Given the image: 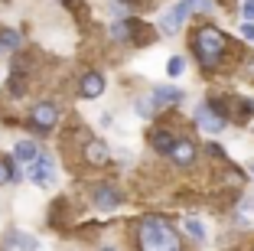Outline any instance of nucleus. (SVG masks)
Returning <instances> with one entry per match:
<instances>
[{"mask_svg": "<svg viewBox=\"0 0 254 251\" xmlns=\"http://www.w3.org/2000/svg\"><path fill=\"white\" fill-rule=\"evenodd\" d=\"M137 245H140V251H183V242H180V235H176V229H173L166 219H160V215L140 219Z\"/></svg>", "mask_w": 254, "mask_h": 251, "instance_id": "obj_1", "label": "nucleus"}, {"mask_svg": "<svg viewBox=\"0 0 254 251\" xmlns=\"http://www.w3.org/2000/svg\"><path fill=\"white\" fill-rule=\"evenodd\" d=\"M192 49H195V56H199V62L205 69H215L218 59H222V52H225L222 30H215V26H202V30L192 36Z\"/></svg>", "mask_w": 254, "mask_h": 251, "instance_id": "obj_2", "label": "nucleus"}, {"mask_svg": "<svg viewBox=\"0 0 254 251\" xmlns=\"http://www.w3.org/2000/svg\"><path fill=\"white\" fill-rule=\"evenodd\" d=\"M195 121H199V127L205 134H218L225 127V111H222V104L202 101L199 108H195Z\"/></svg>", "mask_w": 254, "mask_h": 251, "instance_id": "obj_3", "label": "nucleus"}, {"mask_svg": "<svg viewBox=\"0 0 254 251\" xmlns=\"http://www.w3.org/2000/svg\"><path fill=\"white\" fill-rule=\"evenodd\" d=\"M189 10H192V0H180V3H173V7L166 10L163 16H160V33H166V36L180 33V26L186 23Z\"/></svg>", "mask_w": 254, "mask_h": 251, "instance_id": "obj_4", "label": "nucleus"}, {"mask_svg": "<svg viewBox=\"0 0 254 251\" xmlns=\"http://www.w3.org/2000/svg\"><path fill=\"white\" fill-rule=\"evenodd\" d=\"M26 176H30L36 186H53L56 183V163H53V157L39 154L36 160L26 167Z\"/></svg>", "mask_w": 254, "mask_h": 251, "instance_id": "obj_5", "label": "nucleus"}, {"mask_svg": "<svg viewBox=\"0 0 254 251\" xmlns=\"http://www.w3.org/2000/svg\"><path fill=\"white\" fill-rule=\"evenodd\" d=\"M91 199H95V206L101 209V212H111V209H118V206H121V192L114 189V186L101 183V186H95Z\"/></svg>", "mask_w": 254, "mask_h": 251, "instance_id": "obj_6", "label": "nucleus"}, {"mask_svg": "<svg viewBox=\"0 0 254 251\" xmlns=\"http://www.w3.org/2000/svg\"><path fill=\"white\" fill-rule=\"evenodd\" d=\"M33 127H39V131H49V127H56V121H59V111H56V104H49V101H43V104H36L33 108Z\"/></svg>", "mask_w": 254, "mask_h": 251, "instance_id": "obj_7", "label": "nucleus"}, {"mask_svg": "<svg viewBox=\"0 0 254 251\" xmlns=\"http://www.w3.org/2000/svg\"><path fill=\"white\" fill-rule=\"evenodd\" d=\"M183 101V91L173 88V85H160V88H153V95H150V104L153 108H170V104H180Z\"/></svg>", "mask_w": 254, "mask_h": 251, "instance_id": "obj_8", "label": "nucleus"}, {"mask_svg": "<svg viewBox=\"0 0 254 251\" xmlns=\"http://www.w3.org/2000/svg\"><path fill=\"white\" fill-rule=\"evenodd\" d=\"M170 160L176 163V167H189V163L195 160V144L186 141V137L176 141V144H173V150H170Z\"/></svg>", "mask_w": 254, "mask_h": 251, "instance_id": "obj_9", "label": "nucleus"}, {"mask_svg": "<svg viewBox=\"0 0 254 251\" xmlns=\"http://www.w3.org/2000/svg\"><path fill=\"white\" fill-rule=\"evenodd\" d=\"M105 91V75L101 72H85L82 75V98H98Z\"/></svg>", "mask_w": 254, "mask_h": 251, "instance_id": "obj_10", "label": "nucleus"}, {"mask_svg": "<svg viewBox=\"0 0 254 251\" xmlns=\"http://www.w3.org/2000/svg\"><path fill=\"white\" fill-rule=\"evenodd\" d=\"M7 248L10 251H36L39 242L33 235H26V232H10L7 235Z\"/></svg>", "mask_w": 254, "mask_h": 251, "instance_id": "obj_11", "label": "nucleus"}, {"mask_svg": "<svg viewBox=\"0 0 254 251\" xmlns=\"http://www.w3.org/2000/svg\"><path fill=\"white\" fill-rule=\"evenodd\" d=\"M85 160L95 163V167H105V163L111 160V154H108V147H105L101 141H91L88 147H85Z\"/></svg>", "mask_w": 254, "mask_h": 251, "instance_id": "obj_12", "label": "nucleus"}, {"mask_svg": "<svg viewBox=\"0 0 254 251\" xmlns=\"http://www.w3.org/2000/svg\"><path fill=\"white\" fill-rule=\"evenodd\" d=\"M13 157H16L20 163H26V167H30V163L39 157V147H36L33 141H20V144H16V150H13Z\"/></svg>", "mask_w": 254, "mask_h": 251, "instance_id": "obj_13", "label": "nucleus"}, {"mask_svg": "<svg viewBox=\"0 0 254 251\" xmlns=\"http://www.w3.org/2000/svg\"><path fill=\"white\" fill-rule=\"evenodd\" d=\"M150 144H153V150H160V154H170L173 144H176V137H173L170 131H153L150 134Z\"/></svg>", "mask_w": 254, "mask_h": 251, "instance_id": "obj_14", "label": "nucleus"}, {"mask_svg": "<svg viewBox=\"0 0 254 251\" xmlns=\"http://www.w3.org/2000/svg\"><path fill=\"white\" fill-rule=\"evenodd\" d=\"M0 49H3V52L20 49V33H16V30H0Z\"/></svg>", "mask_w": 254, "mask_h": 251, "instance_id": "obj_15", "label": "nucleus"}, {"mask_svg": "<svg viewBox=\"0 0 254 251\" xmlns=\"http://www.w3.org/2000/svg\"><path fill=\"white\" fill-rule=\"evenodd\" d=\"M183 229H186L189 238H195V242H205V229H202L199 219H186V222H183Z\"/></svg>", "mask_w": 254, "mask_h": 251, "instance_id": "obj_16", "label": "nucleus"}, {"mask_svg": "<svg viewBox=\"0 0 254 251\" xmlns=\"http://www.w3.org/2000/svg\"><path fill=\"white\" fill-rule=\"evenodd\" d=\"M134 33H137L134 23H114V26H111V36H118V39H130Z\"/></svg>", "mask_w": 254, "mask_h": 251, "instance_id": "obj_17", "label": "nucleus"}, {"mask_svg": "<svg viewBox=\"0 0 254 251\" xmlns=\"http://www.w3.org/2000/svg\"><path fill=\"white\" fill-rule=\"evenodd\" d=\"M7 88H10V95H16V98H20L23 91H26V79H23L20 72H13V75H10V82H7Z\"/></svg>", "mask_w": 254, "mask_h": 251, "instance_id": "obj_18", "label": "nucleus"}, {"mask_svg": "<svg viewBox=\"0 0 254 251\" xmlns=\"http://www.w3.org/2000/svg\"><path fill=\"white\" fill-rule=\"evenodd\" d=\"M10 179H20V170H13L10 160H0V186L10 183Z\"/></svg>", "mask_w": 254, "mask_h": 251, "instance_id": "obj_19", "label": "nucleus"}, {"mask_svg": "<svg viewBox=\"0 0 254 251\" xmlns=\"http://www.w3.org/2000/svg\"><path fill=\"white\" fill-rule=\"evenodd\" d=\"M238 219H241V222H254V199H241Z\"/></svg>", "mask_w": 254, "mask_h": 251, "instance_id": "obj_20", "label": "nucleus"}, {"mask_svg": "<svg viewBox=\"0 0 254 251\" xmlns=\"http://www.w3.org/2000/svg\"><path fill=\"white\" fill-rule=\"evenodd\" d=\"M183 69H186V59H183V56H173V59L166 62V72L170 75H183Z\"/></svg>", "mask_w": 254, "mask_h": 251, "instance_id": "obj_21", "label": "nucleus"}, {"mask_svg": "<svg viewBox=\"0 0 254 251\" xmlns=\"http://www.w3.org/2000/svg\"><path fill=\"white\" fill-rule=\"evenodd\" d=\"M241 13H245V23H254V0H245V10Z\"/></svg>", "mask_w": 254, "mask_h": 251, "instance_id": "obj_22", "label": "nucleus"}, {"mask_svg": "<svg viewBox=\"0 0 254 251\" xmlns=\"http://www.w3.org/2000/svg\"><path fill=\"white\" fill-rule=\"evenodd\" d=\"M150 111H153V104H150V101H137V114H143V118H147Z\"/></svg>", "mask_w": 254, "mask_h": 251, "instance_id": "obj_23", "label": "nucleus"}, {"mask_svg": "<svg viewBox=\"0 0 254 251\" xmlns=\"http://www.w3.org/2000/svg\"><path fill=\"white\" fill-rule=\"evenodd\" d=\"M241 36H245V39H254V23H245V26H241Z\"/></svg>", "mask_w": 254, "mask_h": 251, "instance_id": "obj_24", "label": "nucleus"}, {"mask_svg": "<svg viewBox=\"0 0 254 251\" xmlns=\"http://www.w3.org/2000/svg\"><path fill=\"white\" fill-rule=\"evenodd\" d=\"M105 251H111V248H105Z\"/></svg>", "mask_w": 254, "mask_h": 251, "instance_id": "obj_25", "label": "nucleus"}, {"mask_svg": "<svg viewBox=\"0 0 254 251\" xmlns=\"http://www.w3.org/2000/svg\"><path fill=\"white\" fill-rule=\"evenodd\" d=\"M251 170H254V167H251Z\"/></svg>", "mask_w": 254, "mask_h": 251, "instance_id": "obj_26", "label": "nucleus"}]
</instances>
